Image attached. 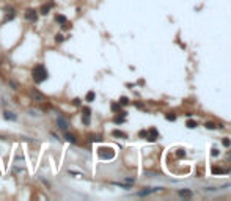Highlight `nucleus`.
<instances>
[{
	"instance_id": "nucleus-21",
	"label": "nucleus",
	"mask_w": 231,
	"mask_h": 201,
	"mask_svg": "<svg viewBox=\"0 0 231 201\" xmlns=\"http://www.w3.org/2000/svg\"><path fill=\"white\" fill-rule=\"evenodd\" d=\"M176 156H178V157H184V156H186V151H184V149H178Z\"/></svg>"
},
{
	"instance_id": "nucleus-25",
	"label": "nucleus",
	"mask_w": 231,
	"mask_h": 201,
	"mask_svg": "<svg viewBox=\"0 0 231 201\" xmlns=\"http://www.w3.org/2000/svg\"><path fill=\"white\" fill-rule=\"evenodd\" d=\"M167 120H170V121H175V120H176V116H175V115H167Z\"/></svg>"
},
{
	"instance_id": "nucleus-1",
	"label": "nucleus",
	"mask_w": 231,
	"mask_h": 201,
	"mask_svg": "<svg viewBox=\"0 0 231 201\" xmlns=\"http://www.w3.org/2000/svg\"><path fill=\"white\" fill-rule=\"evenodd\" d=\"M47 77H49V72H47V69H46V66H44V65H36L35 68H33L32 79H33V82H35L36 85H40V83H43L44 80H47Z\"/></svg>"
},
{
	"instance_id": "nucleus-23",
	"label": "nucleus",
	"mask_w": 231,
	"mask_h": 201,
	"mask_svg": "<svg viewBox=\"0 0 231 201\" xmlns=\"http://www.w3.org/2000/svg\"><path fill=\"white\" fill-rule=\"evenodd\" d=\"M82 112H84V113H85V115H91V110H90V109H88V107H85V109H84V110H82Z\"/></svg>"
},
{
	"instance_id": "nucleus-7",
	"label": "nucleus",
	"mask_w": 231,
	"mask_h": 201,
	"mask_svg": "<svg viewBox=\"0 0 231 201\" xmlns=\"http://www.w3.org/2000/svg\"><path fill=\"white\" fill-rule=\"evenodd\" d=\"M52 7H54V3H46V5H43L41 10H40V13H41L43 16H46V14H49V11L52 10Z\"/></svg>"
},
{
	"instance_id": "nucleus-11",
	"label": "nucleus",
	"mask_w": 231,
	"mask_h": 201,
	"mask_svg": "<svg viewBox=\"0 0 231 201\" xmlns=\"http://www.w3.org/2000/svg\"><path fill=\"white\" fill-rule=\"evenodd\" d=\"M95 98H96V94H95V91H88L87 93V102H93V100H95Z\"/></svg>"
},
{
	"instance_id": "nucleus-24",
	"label": "nucleus",
	"mask_w": 231,
	"mask_h": 201,
	"mask_svg": "<svg viewBox=\"0 0 231 201\" xmlns=\"http://www.w3.org/2000/svg\"><path fill=\"white\" fill-rule=\"evenodd\" d=\"M73 104H74V105H80L82 102H80V99L77 98V99H74V100H73Z\"/></svg>"
},
{
	"instance_id": "nucleus-3",
	"label": "nucleus",
	"mask_w": 231,
	"mask_h": 201,
	"mask_svg": "<svg viewBox=\"0 0 231 201\" xmlns=\"http://www.w3.org/2000/svg\"><path fill=\"white\" fill-rule=\"evenodd\" d=\"M57 126H58L60 131L66 132V131L69 129V121H68V118H65V116H58V118H57Z\"/></svg>"
},
{
	"instance_id": "nucleus-26",
	"label": "nucleus",
	"mask_w": 231,
	"mask_h": 201,
	"mask_svg": "<svg viewBox=\"0 0 231 201\" xmlns=\"http://www.w3.org/2000/svg\"><path fill=\"white\" fill-rule=\"evenodd\" d=\"M212 156H214V157H217V156H219V149L214 148V149H212Z\"/></svg>"
},
{
	"instance_id": "nucleus-5",
	"label": "nucleus",
	"mask_w": 231,
	"mask_h": 201,
	"mask_svg": "<svg viewBox=\"0 0 231 201\" xmlns=\"http://www.w3.org/2000/svg\"><path fill=\"white\" fill-rule=\"evenodd\" d=\"M157 137H159V134L156 129H150V131H146V140L148 142H156L157 140Z\"/></svg>"
},
{
	"instance_id": "nucleus-18",
	"label": "nucleus",
	"mask_w": 231,
	"mask_h": 201,
	"mask_svg": "<svg viewBox=\"0 0 231 201\" xmlns=\"http://www.w3.org/2000/svg\"><path fill=\"white\" fill-rule=\"evenodd\" d=\"M13 18H16V11H10V14L7 16V19H5V21H11Z\"/></svg>"
},
{
	"instance_id": "nucleus-19",
	"label": "nucleus",
	"mask_w": 231,
	"mask_h": 201,
	"mask_svg": "<svg viewBox=\"0 0 231 201\" xmlns=\"http://www.w3.org/2000/svg\"><path fill=\"white\" fill-rule=\"evenodd\" d=\"M120 104H121V105H128V104H129V99H128V98H121V99H120Z\"/></svg>"
},
{
	"instance_id": "nucleus-20",
	"label": "nucleus",
	"mask_w": 231,
	"mask_h": 201,
	"mask_svg": "<svg viewBox=\"0 0 231 201\" xmlns=\"http://www.w3.org/2000/svg\"><path fill=\"white\" fill-rule=\"evenodd\" d=\"M206 129H216V124H214V123H211V121H208V123H206Z\"/></svg>"
},
{
	"instance_id": "nucleus-6",
	"label": "nucleus",
	"mask_w": 231,
	"mask_h": 201,
	"mask_svg": "<svg viewBox=\"0 0 231 201\" xmlns=\"http://www.w3.org/2000/svg\"><path fill=\"white\" fill-rule=\"evenodd\" d=\"M3 118H5V120H8V121H16V120H18V115L13 113V112L5 110V112H3Z\"/></svg>"
},
{
	"instance_id": "nucleus-28",
	"label": "nucleus",
	"mask_w": 231,
	"mask_h": 201,
	"mask_svg": "<svg viewBox=\"0 0 231 201\" xmlns=\"http://www.w3.org/2000/svg\"><path fill=\"white\" fill-rule=\"evenodd\" d=\"M230 159H231V153H230Z\"/></svg>"
},
{
	"instance_id": "nucleus-16",
	"label": "nucleus",
	"mask_w": 231,
	"mask_h": 201,
	"mask_svg": "<svg viewBox=\"0 0 231 201\" xmlns=\"http://www.w3.org/2000/svg\"><path fill=\"white\" fill-rule=\"evenodd\" d=\"M55 41H57V43H63L65 41V36L62 35V33H58V35L55 36Z\"/></svg>"
},
{
	"instance_id": "nucleus-14",
	"label": "nucleus",
	"mask_w": 231,
	"mask_h": 201,
	"mask_svg": "<svg viewBox=\"0 0 231 201\" xmlns=\"http://www.w3.org/2000/svg\"><path fill=\"white\" fill-rule=\"evenodd\" d=\"M90 120H91V115H85L84 113V116H82V121H84V124H90Z\"/></svg>"
},
{
	"instance_id": "nucleus-22",
	"label": "nucleus",
	"mask_w": 231,
	"mask_h": 201,
	"mask_svg": "<svg viewBox=\"0 0 231 201\" xmlns=\"http://www.w3.org/2000/svg\"><path fill=\"white\" fill-rule=\"evenodd\" d=\"M121 109V104H112V110L113 112H118Z\"/></svg>"
},
{
	"instance_id": "nucleus-4",
	"label": "nucleus",
	"mask_w": 231,
	"mask_h": 201,
	"mask_svg": "<svg viewBox=\"0 0 231 201\" xmlns=\"http://www.w3.org/2000/svg\"><path fill=\"white\" fill-rule=\"evenodd\" d=\"M24 18H25V21H29V22H36V19H38V11L29 8V10L25 11Z\"/></svg>"
},
{
	"instance_id": "nucleus-12",
	"label": "nucleus",
	"mask_w": 231,
	"mask_h": 201,
	"mask_svg": "<svg viewBox=\"0 0 231 201\" xmlns=\"http://www.w3.org/2000/svg\"><path fill=\"white\" fill-rule=\"evenodd\" d=\"M112 135H113V137H121V138H128V135H126L124 132H121V131H113Z\"/></svg>"
},
{
	"instance_id": "nucleus-2",
	"label": "nucleus",
	"mask_w": 231,
	"mask_h": 201,
	"mask_svg": "<svg viewBox=\"0 0 231 201\" xmlns=\"http://www.w3.org/2000/svg\"><path fill=\"white\" fill-rule=\"evenodd\" d=\"M98 154H99V157H101V159H106V160L115 157V151L112 148H101Z\"/></svg>"
},
{
	"instance_id": "nucleus-13",
	"label": "nucleus",
	"mask_w": 231,
	"mask_h": 201,
	"mask_svg": "<svg viewBox=\"0 0 231 201\" xmlns=\"http://www.w3.org/2000/svg\"><path fill=\"white\" fill-rule=\"evenodd\" d=\"M179 195H181V197H186V198H190L192 192L190 190H179Z\"/></svg>"
},
{
	"instance_id": "nucleus-17",
	"label": "nucleus",
	"mask_w": 231,
	"mask_h": 201,
	"mask_svg": "<svg viewBox=\"0 0 231 201\" xmlns=\"http://www.w3.org/2000/svg\"><path fill=\"white\" fill-rule=\"evenodd\" d=\"M212 173H228V170H223V168H217V167H214V168H212Z\"/></svg>"
},
{
	"instance_id": "nucleus-9",
	"label": "nucleus",
	"mask_w": 231,
	"mask_h": 201,
	"mask_svg": "<svg viewBox=\"0 0 231 201\" xmlns=\"http://www.w3.org/2000/svg\"><path fill=\"white\" fill-rule=\"evenodd\" d=\"M55 22H58V24H62V27L68 22V19H66V16H63V14H57L55 16Z\"/></svg>"
},
{
	"instance_id": "nucleus-8",
	"label": "nucleus",
	"mask_w": 231,
	"mask_h": 201,
	"mask_svg": "<svg viewBox=\"0 0 231 201\" xmlns=\"http://www.w3.org/2000/svg\"><path fill=\"white\" fill-rule=\"evenodd\" d=\"M65 140H66V142H69V143H73V145H74V143H77V140H76V137L73 135V134H69L68 131H66V132H65Z\"/></svg>"
},
{
	"instance_id": "nucleus-27",
	"label": "nucleus",
	"mask_w": 231,
	"mask_h": 201,
	"mask_svg": "<svg viewBox=\"0 0 231 201\" xmlns=\"http://www.w3.org/2000/svg\"><path fill=\"white\" fill-rule=\"evenodd\" d=\"M223 145H225V146H230V145H231V142H230V140H227V138H225V140H223Z\"/></svg>"
},
{
	"instance_id": "nucleus-15",
	"label": "nucleus",
	"mask_w": 231,
	"mask_h": 201,
	"mask_svg": "<svg viewBox=\"0 0 231 201\" xmlns=\"http://www.w3.org/2000/svg\"><path fill=\"white\" fill-rule=\"evenodd\" d=\"M187 127H189V129H194V127H197V123L189 120V121H187Z\"/></svg>"
},
{
	"instance_id": "nucleus-10",
	"label": "nucleus",
	"mask_w": 231,
	"mask_h": 201,
	"mask_svg": "<svg viewBox=\"0 0 231 201\" xmlns=\"http://www.w3.org/2000/svg\"><path fill=\"white\" fill-rule=\"evenodd\" d=\"M157 190H161L159 187H156V189H146V190H142V192H139V197H145V195H150V193H153V192H157Z\"/></svg>"
}]
</instances>
